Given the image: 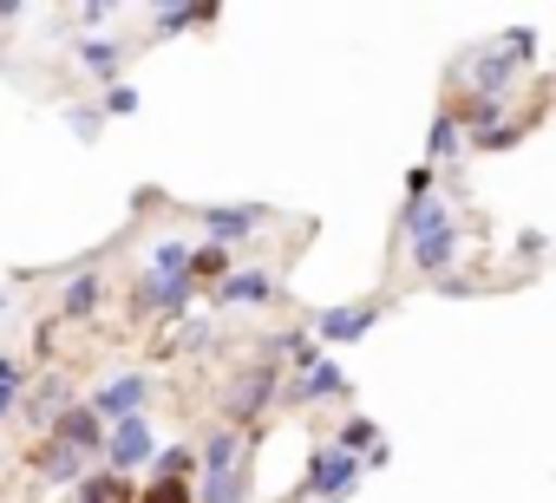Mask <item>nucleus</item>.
Instances as JSON below:
<instances>
[{
  "label": "nucleus",
  "instance_id": "obj_1",
  "mask_svg": "<svg viewBox=\"0 0 556 503\" xmlns=\"http://www.w3.org/2000/svg\"><path fill=\"white\" fill-rule=\"evenodd\" d=\"M530 60H536V34H530V27H510V34L497 40V53H478V60H471V86H478V99H504L510 66H530Z\"/></svg>",
  "mask_w": 556,
  "mask_h": 503
},
{
  "label": "nucleus",
  "instance_id": "obj_2",
  "mask_svg": "<svg viewBox=\"0 0 556 503\" xmlns=\"http://www.w3.org/2000/svg\"><path fill=\"white\" fill-rule=\"evenodd\" d=\"M105 470L112 477H131L138 464H151L157 457V438H151V418L138 412V418H118V425H105Z\"/></svg>",
  "mask_w": 556,
  "mask_h": 503
},
{
  "label": "nucleus",
  "instance_id": "obj_3",
  "mask_svg": "<svg viewBox=\"0 0 556 503\" xmlns=\"http://www.w3.org/2000/svg\"><path fill=\"white\" fill-rule=\"evenodd\" d=\"M354 483H361V457H354V451H341V444H321V451H315V464H308V477H302V496L334 503V496H348Z\"/></svg>",
  "mask_w": 556,
  "mask_h": 503
},
{
  "label": "nucleus",
  "instance_id": "obj_4",
  "mask_svg": "<svg viewBox=\"0 0 556 503\" xmlns=\"http://www.w3.org/2000/svg\"><path fill=\"white\" fill-rule=\"evenodd\" d=\"M380 314H387V301H348V308H321V314H315V340H321V347H354V340H367V334L380 327Z\"/></svg>",
  "mask_w": 556,
  "mask_h": 503
},
{
  "label": "nucleus",
  "instance_id": "obj_5",
  "mask_svg": "<svg viewBox=\"0 0 556 503\" xmlns=\"http://www.w3.org/2000/svg\"><path fill=\"white\" fill-rule=\"evenodd\" d=\"M275 386H282V360H255V366L229 386V431H236V425H255L262 405L275 399Z\"/></svg>",
  "mask_w": 556,
  "mask_h": 503
},
{
  "label": "nucleus",
  "instance_id": "obj_6",
  "mask_svg": "<svg viewBox=\"0 0 556 503\" xmlns=\"http://www.w3.org/2000/svg\"><path fill=\"white\" fill-rule=\"evenodd\" d=\"M190 301H197V288H190V275H177V282H157V275H138V288H131V321H144V314H190Z\"/></svg>",
  "mask_w": 556,
  "mask_h": 503
},
{
  "label": "nucleus",
  "instance_id": "obj_7",
  "mask_svg": "<svg viewBox=\"0 0 556 503\" xmlns=\"http://www.w3.org/2000/svg\"><path fill=\"white\" fill-rule=\"evenodd\" d=\"M144 399H151V373H118V379H105L86 405H92L105 425H118V418H138V412H144Z\"/></svg>",
  "mask_w": 556,
  "mask_h": 503
},
{
  "label": "nucleus",
  "instance_id": "obj_8",
  "mask_svg": "<svg viewBox=\"0 0 556 503\" xmlns=\"http://www.w3.org/2000/svg\"><path fill=\"white\" fill-rule=\"evenodd\" d=\"M197 222L210 229V242L236 248L249 229H262V222H268V209H262V203H203V209H197Z\"/></svg>",
  "mask_w": 556,
  "mask_h": 503
},
{
  "label": "nucleus",
  "instance_id": "obj_9",
  "mask_svg": "<svg viewBox=\"0 0 556 503\" xmlns=\"http://www.w3.org/2000/svg\"><path fill=\"white\" fill-rule=\"evenodd\" d=\"M53 444L79 451V457H99V451H105V418H99L92 405H66V412L53 418Z\"/></svg>",
  "mask_w": 556,
  "mask_h": 503
},
{
  "label": "nucleus",
  "instance_id": "obj_10",
  "mask_svg": "<svg viewBox=\"0 0 556 503\" xmlns=\"http://www.w3.org/2000/svg\"><path fill=\"white\" fill-rule=\"evenodd\" d=\"M289 399H295V405H321V399H348V373H341V366H334V360L321 353L315 366H302V373H295V386H289Z\"/></svg>",
  "mask_w": 556,
  "mask_h": 503
},
{
  "label": "nucleus",
  "instance_id": "obj_11",
  "mask_svg": "<svg viewBox=\"0 0 556 503\" xmlns=\"http://www.w3.org/2000/svg\"><path fill=\"white\" fill-rule=\"evenodd\" d=\"M73 60H79V73L112 79V73L131 60V40H112V34H105V40H79V47H73Z\"/></svg>",
  "mask_w": 556,
  "mask_h": 503
},
{
  "label": "nucleus",
  "instance_id": "obj_12",
  "mask_svg": "<svg viewBox=\"0 0 556 503\" xmlns=\"http://www.w3.org/2000/svg\"><path fill=\"white\" fill-rule=\"evenodd\" d=\"M400 229H406V242H426V235L452 229V209H445V196H413V203L400 209Z\"/></svg>",
  "mask_w": 556,
  "mask_h": 503
},
{
  "label": "nucleus",
  "instance_id": "obj_13",
  "mask_svg": "<svg viewBox=\"0 0 556 503\" xmlns=\"http://www.w3.org/2000/svg\"><path fill=\"white\" fill-rule=\"evenodd\" d=\"M275 295V282L262 275V269H229L223 282H216V301L223 308H255V301H268Z\"/></svg>",
  "mask_w": 556,
  "mask_h": 503
},
{
  "label": "nucleus",
  "instance_id": "obj_14",
  "mask_svg": "<svg viewBox=\"0 0 556 503\" xmlns=\"http://www.w3.org/2000/svg\"><path fill=\"white\" fill-rule=\"evenodd\" d=\"M99 301H105L99 269H86V275H73V282L60 288V314H66V321H92V314H99Z\"/></svg>",
  "mask_w": 556,
  "mask_h": 503
},
{
  "label": "nucleus",
  "instance_id": "obj_15",
  "mask_svg": "<svg viewBox=\"0 0 556 503\" xmlns=\"http://www.w3.org/2000/svg\"><path fill=\"white\" fill-rule=\"evenodd\" d=\"M236 464H242V431L216 425V431H210V444L197 451V477H223V470H236Z\"/></svg>",
  "mask_w": 556,
  "mask_h": 503
},
{
  "label": "nucleus",
  "instance_id": "obj_16",
  "mask_svg": "<svg viewBox=\"0 0 556 503\" xmlns=\"http://www.w3.org/2000/svg\"><path fill=\"white\" fill-rule=\"evenodd\" d=\"M73 503H138V490H131V477H112V470H86V477L73 483Z\"/></svg>",
  "mask_w": 556,
  "mask_h": 503
},
{
  "label": "nucleus",
  "instance_id": "obj_17",
  "mask_svg": "<svg viewBox=\"0 0 556 503\" xmlns=\"http://www.w3.org/2000/svg\"><path fill=\"white\" fill-rule=\"evenodd\" d=\"M452 256H458V222L439 229V235H426V242H413V269H419V275H445Z\"/></svg>",
  "mask_w": 556,
  "mask_h": 503
},
{
  "label": "nucleus",
  "instance_id": "obj_18",
  "mask_svg": "<svg viewBox=\"0 0 556 503\" xmlns=\"http://www.w3.org/2000/svg\"><path fill=\"white\" fill-rule=\"evenodd\" d=\"M34 470H40L47 483H79V477H86V457L47 438V444H40V457H34Z\"/></svg>",
  "mask_w": 556,
  "mask_h": 503
},
{
  "label": "nucleus",
  "instance_id": "obj_19",
  "mask_svg": "<svg viewBox=\"0 0 556 503\" xmlns=\"http://www.w3.org/2000/svg\"><path fill=\"white\" fill-rule=\"evenodd\" d=\"M229 269H236V248L203 242V248H190V269H184V275H190V288H197V282H223Z\"/></svg>",
  "mask_w": 556,
  "mask_h": 503
},
{
  "label": "nucleus",
  "instance_id": "obj_20",
  "mask_svg": "<svg viewBox=\"0 0 556 503\" xmlns=\"http://www.w3.org/2000/svg\"><path fill=\"white\" fill-rule=\"evenodd\" d=\"M458 151H465V131H458L452 112H439V118H432V138H426V164H452Z\"/></svg>",
  "mask_w": 556,
  "mask_h": 503
},
{
  "label": "nucleus",
  "instance_id": "obj_21",
  "mask_svg": "<svg viewBox=\"0 0 556 503\" xmlns=\"http://www.w3.org/2000/svg\"><path fill=\"white\" fill-rule=\"evenodd\" d=\"M21 405H27V418H34V425H53V418L66 412V379H47V386L21 392Z\"/></svg>",
  "mask_w": 556,
  "mask_h": 503
},
{
  "label": "nucleus",
  "instance_id": "obj_22",
  "mask_svg": "<svg viewBox=\"0 0 556 503\" xmlns=\"http://www.w3.org/2000/svg\"><path fill=\"white\" fill-rule=\"evenodd\" d=\"M184 269H190V242H157L144 262V275H157V282H177Z\"/></svg>",
  "mask_w": 556,
  "mask_h": 503
},
{
  "label": "nucleus",
  "instance_id": "obj_23",
  "mask_svg": "<svg viewBox=\"0 0 556 503\" xmlns=\"http://www.w3.org/2000/svg\"><path fill=\"white\" fill-rule=\"evenodd\" d=\"M151 464H157L164 483H190V477H197V451H190V444H170V451H157Z\"/></svg>",
  "mask_w": 556,
  "mask_h": 503
},
{
  "label": "nucleus",
  "instance_id": "obj_24",
  "mask_svg": "<svg viewBox=\"0 0 556 503\" xmlns=\"http://www.w3.org/2000/svg\"><path fill=\"white\" fill-rule=\"evenodd\" d=\"M242 490H249V464H236L223 477H203V503H242Z\"/></svg>",
  "mask_w": 556,
  "mask_h": 503
},
{
  "label": "nucleus",
  "instance_id": "obj_25",
  "mask_svg": "<svg viewBox=\"0 0 556 503\" xmlns=\"http://www.w3.org/2000/svg\"><path fill=\"white\" fill-rule=\"evenodd\" d=\"M334 444H341V451H354V457H367V451H374V444H380V431H374V418H348V425H341V438H334Z\"/></svg>",
  "mask_w": 556,
  "mask_h": 503
},
{
  "label": "nucleus",
  "instance_id": "obj_26",
  "mask_svg": "<svg viewBox=\"0 0 556 503\" xmlns=\"http://www.w3.org/2000/svg\"><path fill=\"white\" fill-rule=\"evenodd\" d=\"M138 112V86H105V99H99V118H131Z\"/></svg>",
  "mask_w": 556,
  "mask_h": 503
},
{
  "label": "nucleus",
  "instance_id": "obj_27",
  "mask_svg": "<svg viewBox=\"0 0 556 503\" xmlns=\"http://www.w3.org/2000/svg\"><path fill=\"white\" fill-rule=\"evenodd\" d=\"M203 21H216L210 8H164L157 14V34H184V27H203Z\"/></svg>",
  "mask_w": 556,
  "mask_h": 503
},
{
  "label": "nucleus",
  "instance_id": "obj_28",
  "mask_svg": "<svg viewBox=\"0 0 556 503\" xmlns=\"http://www.w3.org/2000/svg\"><path fill=\"white\" fill-rule=\"evenodd\" d=\"M66 125H73L79 138H99V131H105V118H99V105H73V112H66Z\"/></svg>",
  "mask_w": 556,
  "mask_h": 503
},
{
  "label": "nucleus",
  "instance_id": "obj_29",
  "mask_svg": "<svg viewBox=\"0 0 556 503\" xmlns=\"http://www.w3.org/2000/svg\"><path fill=\"white\" fill-rule=\"evenodd\" d=\"M138 503H197V496H190V483H164V477H157Z\"/></svg>",
  "mask_w": 556,
  "mask_h": 503
},
{
  "label": "nucleus",
  "instance_id": "obj_30",
  "mask_svg": "<svg viewBox=\"0 0 556 503\" xmlns=\"http://www.w3.org/2000/svg\"><path fill=\"white\" fill-rule=\"evenodd\" d=\"M0 386L27 392V360H21V353H0Z\"/></svg>",
  "mask_w": 556,
  "mask_h": 503
},
{
  "label": "nucleus",
  "instance_id": "obj_31",
  "mask_svg": "<svg viewBox=\"0 0 556 503\" xmlns=\"http://www.w3.org/2000/svg\"><path fill=\"white\" fill-rule=\"evenodd\" d=\"M406 196H432V164H413L406 170Z\"/></svg>",
  "mask_w": 556,
  "mask_h": 503
},
{
  "label": "nucleus",
  "instance_id": "obj_32",
  "mask_svg": "<svg viewBox=\"0 0 556 503\" xmlns=\"http://www.w3.org/2000/svg\"><path fill=\"white\" fill-rule=\"evenodd\" d=\"M177 340H184V347H190V353H197V347H210V327H203V321H197V327H184V334H177Z\"/></svg>",
  "mask_w": 556,
  "mask_h": 503
},
{
  "label": "nucleus",
  "instance_id": "obj_33",
  "mask_svg": "<svg viewBox=\"0 0 556 503\" xmlns=\"http://www.w3.org/2000/svg\"><path fill=\"white\" fill-rule=\"evenodd\" d=\"M14 412H21V392H14V386H0V425H8Z\"/></svg>",
  "mask_w": 556,
  "mask_h": 503
}]
</instances>
